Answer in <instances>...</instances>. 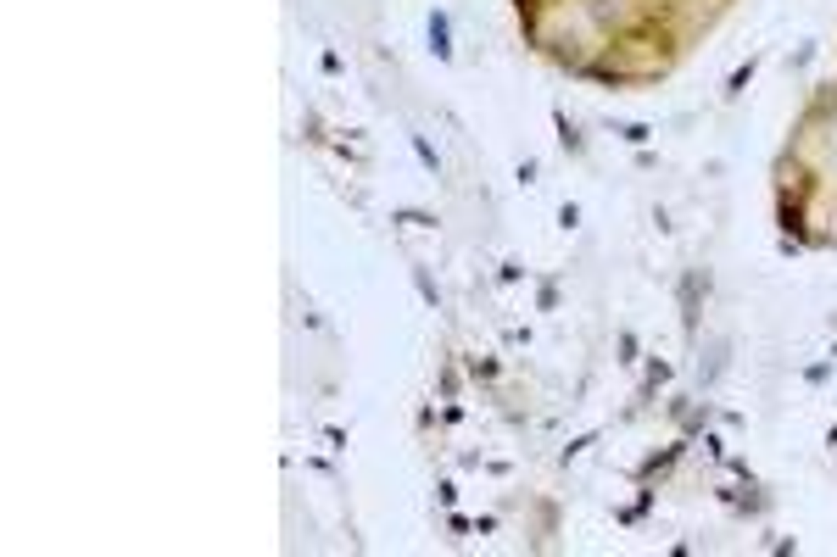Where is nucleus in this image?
Listing matches in <instances>:
<instances>
[{"label": "nucleus", "mask_w": 837, "mask_h": 557, "mask_svg": "<svg viewBox=\"0 0 837 557\" xmlns=\"http://www.w3.org/2000/svg\"><path fill=\"white\" fill-rule=\"evenodd\" d=\"M430 39H436V56H452V45H447V17L430 23Z\"/></svg>", "instance_id": "1"}]
</instances>
